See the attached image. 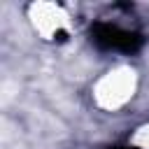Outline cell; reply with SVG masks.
Masks as SVG:
<instances>
[{
    "label": "cell",
    "instance_id": "cell-1",
    "mask_svg": "<svg viewBox=\"0 0 149 149\" xmlns=\"http://www.w3.org/2000/svg\"><path fill=\"white\" fill-rule=\"evenodd\" d=\"M91 42L98 44L105 51H119V54H135L144 40L135 30H126L109 21H93L91 26Z\"/></svg>",
    "mask_w": 149,
    "mask_h": 149
},
{
    "label": "cell",
    "instance_id": "cell-2",
    "mask_svg": "<svg viewBox=\"0 0 149 149\" xmlns=\"http://www.w3.org/2000/svg\"><path fill=\"white\" fill-rule=\"evenodd\" d=\"M114 149H135V147H114Z\"/></svg>",
    "mask_w": 149,
    "mask_h": 149
}]
</instances>
